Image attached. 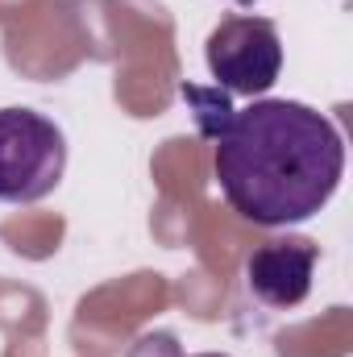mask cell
<instances>
[{
  "mask_svg": "<svg viewBox=\"0 0 353 357\" xmlns=\"http://www.w3.org/2000/svg\"><path fill=\"white\" fill-rule=\"evenodd\" d=\"M212 133L216 183L233 212L262 229L312 220L345 175L341 129L299 100H254L229 108L220 100V125Z\"/></svg>",
  "mask_w": 353,
  "mask_h": 357,
  "instance_id": "obj_1",
  "label": "cell"
},
{
  "mask_svg": "<svg viewBox=\"0 0 353 357\" xmlns=\"http://www.w3.org/2000/svg\"><path fill=\"white\" fill-rule=\"evenodd\" d=\"M67 171L63 129L33 108H0V204H38Z\"/></svg>",
  "mask_w": 353,
  "mask_h": 357,
  "instance_id": "obj_2",
  "label": "cell"
},
{
  "mask_svg": "<svg viewBox=\"0 0 353 357\" xmlns=\"http://www.w3.org/2000/svg\"><path fill=\"white\" fill-rule=\"evenodd\" d=\"M204 59L220 91L262 96L278 84L283 42L266 17H225L204 42Z\"/></svg>",
  "mask_w": 353,
  "mask_h": 357,
  "instance_id": "obj_3",
  "label": "cell"
},
{
  "mask_svg": "<svg viewBox=\"0 0 353 357\" xmlns=\"http://www.w3.org/2000/svg\"><path fill=\"white\" fill-rule=\"evenodd\" d=\"M320 262V245L308 237L266 241L246 262V282L266 307H299L312 291V274Z\"/></svg>",
  "mask_w": 353,
  "mask_h": 357,
  "instance_id": "obj_4",
  "label": "cell"
},
{
  "mask_svg": "<svg viewBox=\"0 0 353 357\" xmlns=\"http://www.w3.org/2000/svg\"><path fill=\"white\" fill-rule=\"evenodd\" d=\"M129 357H183V354L167 333H154V337H142ZM191 357H229V354H191Z\"/></svg>",
  "mask_w": 353,
  "mask_h": 357,
  "instance_id": "obj_5",
  "label": "cell"
},
{
  "mask_svg": "<svg viewBox=\"0 0 353 357\" xmlns=\"http://www.w3.org/2000/svg\"><path fill=\"white\" fill-rule=\"evenodd\" d=\"M237 4H254V0H237Z\"/></svg>",
  "mask_w": 353,
  "mask_h": 357,
  "instance_id": "obj_6",
  "label": "cell"
}]
</instances>
